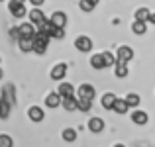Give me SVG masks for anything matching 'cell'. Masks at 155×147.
Wrapping results in <instances>:
<instances>
[{"mask_svg":"<svg viewBox=\"0 0 155 147\" xmlns=\"http://www.w3.org/2000/svg\"><path fill=\"white\" fill-rule=\"evenodd\" d=\"M147 24H155V12H149V16H147Z\"/></svg>","mask_w":155,"mask_h":147,"instance_id":"1f68e13d","label":"cell"},{"mask_svg":"<svg viewBox=\"0 0 155 147\" xmlns=\"http://www.w3.org/2000/svg\"><path fill=\"white\" fill-rule=\"evenodd\" d=\"M0 147H14V141H12V137L6 136V133H2V136H0Z\"/></svg>","mask_w":155,"mask_h":147,"instance_id":"83f0119b","label":"cell"},{"mask_svg":"<svg viewBox=\"0 0 155 147\" xmlns=\"http://www.w3.org/2000/svg\"><path fill=\"white\" fill-rule=\"evenodd\" d=\"M128 110H130L128 102H126V100H120V98H118L116 104H114V112H116V114H126Z\"/></svg>","mask_w":155,"mask_h":147,"instance_id":"7402d4cb","label":"cell"},{"mask_svg":"<svg viewBox=\"0 0 155 147\" xmlns=\"http://www.w3.org/2000/svg\"><path fill=\"white\" fill-rule=\"evenodd\" d=\"M8 10L12 12V16L14 18H22V16H26V6H24V2H20V0H10L8 2Z\"/></svg>","mask_w":155,"mask_h":147,"instance_id":"3957f363","label":"cell"},{"mask_svg":"<svg viewBox=\"0 0 155 147\" xmlns=\"http://www.w3.org/2000/svg\"><path fill=\"white\" fill-rule=\"evenodd\" d=\"M49 35L41 34V31H35L34 35V51L38 53V55H43V53L47 51V45H49Z\"/></svg>","mask_w":155,"mask_h":147,"instance_id":"6da1fadb","label":"cell"},{"mask_svg":"<svg viewBox=\"0 0 155 147\" xmlns=\"http://www.w3.org/2000/svg\"><path fill=\"white\" fill-rule=\"evenodd\" d=\"M102 59H104V67H110V65H116V57H114L110 51H104V53H102Z\"/></svg>","mask_w":155,"mask_h":147,"instance_id":"4316f807","label":"cell"},{"mask_svg":"<svg viewBox=\"0 0 155 147\" xmlns=\"http://www.w3.org/2000/svg\"><path fill=\"white\" fill-rule=\"evenodd\" d=\"M79 6H81V10H83V12H92V10H94V6H92L88 0H81Z\"/></svg>","mask_w":155,"mask_h":147,"instance_id":"4dcf8cb0","label":"cell"},{"mask_svg":"<svg viewBox=\"0 0 155 147\" xmlns=\"http://www.w3.org/2000/svg\"><path fill=\"white\" fill-rule=\"evenodd\" d=\"M20 49H22V51H34V39H20Z\"/></svg>","mask_w":155,"mask_h":147,"instance_id":"484cf974","label":"cell"},{"mask_svg":"<svg viewBox=\"0 0 155 147\" xmlns=\"http://www.w3.org/2000/svg\"><path fill=\"white\" fill-rule=\"evenodd\" d=\"M65 75H67V65L65 63H59V65L53 67V71H51V79L53 80H61Z\"/></svg>","mask_w":155,"mask_h":147,"instance_id":"8fae6325","label":"cell"},{"mask_svg":"<svg viewBox=\"0 0 155 147\" xmlns=\"http://www.w3.org/2000/svg\"><path fill=\"white\" fill-rule=\"evenodd\" d=\"M49 22L55 28H65V26H67V16H65V12H53V16L49 18Z\"/></svg>","mask_w":155,"mask_h":147,"instance_id":"ba28073f","label":"cell"},{"mask_svg":"<svg viewBox=\"0 0 155 147\" xmlns=\"http://www.w3.org/2000/svg\"><path fill=\"white\" fill-rule=\"evenodd\" d=\"M91 108H92V100H79V108H77V110H81V112H88Z\"/></svg>","mask_w":155,"mask_h":147,"instance_id":"f1b7e54d","label":"cell"},{"mask_svg":"<svg viewBox=\"0 0 155 147\" xmlns=\"http://www.w3.org/2000/svg\"><path fill=\"white\" fill-rule=\"evenodd\" d=\"M61 102H63V98L57 94V92H49V94L45 96V106H49V108H57Z\"/></svg>","mask_w":155,"mask_h":147,"instance_id":"5bb4252c","label":"cell"},{"mask_svg":"<svg viewBox=\"0 0 155 147\" xmlns=\"http://www.w3.org/2000/svg\"><path fill=\"white\" fill-rule=\"evenodd\" d=\"M61 106H63L67 112H73V110L79 108V98H75V96H71V98H63Z\"/></svg>","mask_w":155,"mask_h":147,"instance_id":"9a60e30c","label":"cell"},{"mask_svg":"<svg viewBox=\"0 0 155 147\" xmlns=\"http://www.w3.org/2000/svg\"><path fill=\"white\" fill-rule=\"evenodd\" d=\"M61 136H63V139L67 141V143H73V141L77 139V132L73 128H67V129H63V133H61Z\"/></svg>","mask_w":155,"mask_h":147,"instance_id":"cb8c5ba5","label":"cell"},{"mask_svg":"<svg viewBox=\"0 0 155 147\" xmlns=\"http://www.w3.org/2000/svg\"><path fill=\"white\" fill-rule=\"evenodd\" d=\"M134 16H136V22H145V24H147L149 10H147V8H137V10L134 12Z\"/></svg>","mask_w":155,"mask_h":147,"instance_id":"44dd1931","label":"cell"},{"mask_svg":"<svg viewBox=\"0 0 155 147\" xmlns=\"http://www.w3.org/2000/svg\"><path fill=\"white\" fill-rule=\"evenodd\" d=\"M132 31H134V34H137V35H143L145 31H147V24H145V22H134Z\"/></svg>","mask_w":155,"mask_h":147,"instance_id":"603a6c76","label":"cell"},{"mask_svg":"<svg viewBox=\"0 0 155 147\" xmlns=\"http://www.w3.org/2000/svg\"><path fill=\"white\" fill-rule=\"evenodd\" d=\"M88 2H91L92 6H96V4H98V0H88Z\"/></svg>","mask_w":155,"mask_h":147,"instance_id":"836d02e7","label":"cell"},{"mask_svg":"<svg viewBox=\"0 0 155 147\" xmlns=\"http://www.w3.org/2000/svg\"><path fill=\"white\" fill-rule=\"evenodd\" d=\"M75 47L79 49V51L87 53V51H91V49H92V39L87 38V35H81V38L75 39Z\"/></svg>","mask_w":155,"mask_h":147,"instance_id":"8992f818","label":"cell"},{"mask_svg":"<svg viewBox=\"0 0 155 147\" xmlns=\"http://www.w3.org/2000/svg\"><path fill=\"white\" fill-rule=\"evenodd\" d=\"M28 116H30L31 122H41L43 118H45V114H43V110L39 108V106H31V108L28 110Z\"/></svg>","mask_w":155,"mask_h":147,"instance_id":"7c38bea8","label":"cell"},{"mask_svg":"<svg viewBox=\"0 0 155 147\" xmlns=\"http://www.w3.org/2000/svg\"><path fill=\"white\" fill-rule=\"evenodd\" d=\"M45 20H47V18H45V16H43V12L39 10V8H34V10L30 12V22L34 24L35 28H38V26H41V24L45 22Z\"/></svg>","mask_w":155,"mask_h":147,"instance_id":"9c48e42d","label":"cell"},{"mask_svg":"<svg viewBox=\"0 0 155 147\" xmlns=\"http://www.w3.org/2000/svg\"><path fill=\"white\" fill-rule=\"evenodd\" d=\"M2 75H4V73H2V69H0V79H2Z\"/></svg>","mask_w":155,"mask_h":147,"instance_id":"d590c367","label":"cell"},{"mask_svg":"<svg viewBox=\"0 0 155 147\" xmlns=\"http://www.w3.org/2000/svg\"><path fill=\"white\" fill-rule=\"evenodd\" d=\"M10 106L12 104H8L6 100H2V98H0V118H2V120H6V118L10 116Z\"/></svg>","mask_w":155,"mask_h":147,"instance_id":"d4e9b609","label":"cell"},{"mask_svg":"<svg viewBox=\"0 0 155 147\" xmlns=\"http://www.w3.org/2000/svg\"><path fill=\"white\" fill-rule=\"evenodd\" d=\"M0 2H2V0H0Z\"/></svg>","mask_w":155,"mask_h":147,"instance_id":"74e56055","label":"cell"},{"mask_svg":"<svg viewBox=\"0 0 155 147\" xmlns=\"http://www.w3.org/2000/svg\"><path fill=\"white\" fill-rule=\"evenodd\" d=\"M134 59V49L128 45H120L116 51V61H122V63H128V61Z\"/></svg>","mask_w":155,"mask_h":147,"instance_id":"5b68a950","label":"cell"},{"mask_svg":"<svg viewBox=\"0 0 155 147\" xmlns=\"http://www.w3.org/2000/svg\"><path fill=\"white\" fill-rule=\"evenodd\" d=\"M2 100H6L8 104H14V87L12 84H8L2 90Z\"/></svg>","mask_w":155,"mask_h":147,"instance_id":"ffe728a7","label":"cell"},{"mask_svg":"<svg viewBox=\"0 0 155 147\" xmlns=\"http://www.w3.org/2000/svg\"><path fill=\"white\" fill-rule=\"evenodd\" d=\"M57 94L61 98H71V96H75V87L71 83H61L59 88H57Z\"/></svg>","mask_w":155,"mask_h":147,"instance_id":"52a82bcc","label":"cell"},{"mask_svg":"<svg viewBox=\"0 0 155 147\" xmlns=\"http://www.w3.org/2000/svg\"><path fill=\"white\" fill-rule=\"evenodd\" d=\"M118 98L112 94V92H106V94L102 96V108L104 110H114V104H116Z\"/></svg>","mask_w":155,"mask_h":147,"instance_id":"2e32d148","label":"cell"},{"mask_svg":"<svg viewBox=\"0 0 155 147\" xmlns=\"http://www.w3.org/2000/svg\"><path fill=\"white\" fill-rule=\"evenodd\" d=\"M31 4H34V8H38V6H41L43 2H45V0H30Z\"/></svg>","mask_w":155,"mask_h":147,"instance_id":"d6a6232c","label":"cell"},{"mask_svg":"<svg viewBox=\"0 0 155 147\" xmlns=\"http://www.w3.org/2000/svg\"><path fill=\"white\" fill-rule=\"evenodd\" d=\"M147 120H149V118H147V114H145L143 110H136V112L132 114V122H134V124H137V126H145V124H147Z\"/></svg>","mask_w":155,"mask_h":147,"instance_id":"4fadbf2b","label":"cell"},{"mask_svg":"<svg viewBox=\"0 0 155 147\" xmlns=\"http://www.w3.org/2000/svg\"><path fill=\"white\" fill-rule=\"evenodd\" d=\"M116 77H118V79H124V77H128V63L116 61Z\"/></svg>","mask_w":155,"mask_h":147,"instance_id":"d6986e66","label":"cell"},{"mask_svg":"<svg viewBox=\"0 0 155 147\" xmlns=\"http://www.w3.org/2000/svg\"><path fill=\"white\" fill-rule=\"evenodd\" d=\"M18 30H20V39H34L38 28H35L31 22H26V24H22Z\"/></svg>","mask_w":155,"mask_h":147,"instance_id":"277c9868","label":"cell"},{"mask_svg":"<svg viewBox=\"0 0 155 147\" xmlns=\"http://www.w3.org/2000/svg\"><path fill=\"white\" fill-rule=\"evenodd\" d=\"M20 2H24V0H20Z\"/></svg>","mask_w":155,"mask_h":147,"instance_id":"8d00e7d4","label":"cell"},{"mask_svg":"<svg viewBox=\"0 0 155 147\" xmlns=\"http://www.w3.org/2000/svg\"><path fill=\"white\" fill-rule=\"evenodd\" d=\"M88 129H91L92 133H100L104 129V120L102 118H91V120H88Z\"/></svg>","mask_w":155,"mask_h":147,"instance_id":"30bf717a","label":"cell"},{"mask_svg":"<svg viewBox=\"0 0 155 147\" xmlns=\"http://www.w3.org/2000/svg\"><path fill=\"white\" fill-rule=\"evenodd\" d=\"M91 67L96 69V71H100V69H104V59H102V53H96V55L91 57Z\"/></svg>","mask_w":155,"mask_h":147,"instance_id":"e0dca14e","label":"cell"},{"mask_svg":"<svg viewBox=\"0 0 155 147\" xmlns=\"http://www.w3.org/2000/svg\"><path fill=\"white\" fill-rule=\"evenodd\" d=\"M124 100L128 102L130 108H137V106H140V102H141V98H140V94H136V92H130V94L126 96Z\"/></svg>","mask_w":155,"mask_h":147,"instance_id":"ac0fdd59","label":"cell"},{"mask_svg":"<svg viewBox=\"0 0 155 147\" xmlns=\"http://www.w3.org/2000/svg\"><path fill=\"white\" fill-rule=\"evenodd\" d=\"M114 147H126V145H122V143H116V145H114Z\"/></svg>","mask_w":155,"mask_h":147,"instance_id":"e575fe53","label":"cell"},{"mask_svg":"<svg viewBox=\"0 0 155 147\" xmlns=\"http://www.w3.org/2000/svg\"><path fill=\"white\" fill-rule=\"evenodd\" d=\"M51 38H53V39H63V38H65V30H63V28H53Z\"/></svg>","mask_w":155,"mask_h":147,"instance_id":"f546056e","label":"cell"},{"mask_svg":"<svg viewBox=\"0 0 155 147\" xmlns=\"http://www.w3.org/2000/svg\"><path fill=\"white\" fill-rule=\"evenodd\" d=\"M94 94H96L94 87H92V84H88V83L81 84L79 90H77V96H79V100H92V98H94Z\"/></svg>","mask_w":155,"mask_h":147,"instance_id":"7a4b0ae2","label":"cell"}]
</instances>
